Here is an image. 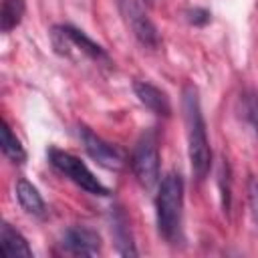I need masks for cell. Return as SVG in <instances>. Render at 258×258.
<instances>
[{"mask_svg": "<svg viewBox=\"0 0 258 258\" xmlns=\"http://www.w3.org/2000/svg\"><path fill=\"white\" fill-rule=\"evenodd\" d=\"M244 111H246V117L248 121L252 123V127L256 129L258 133V97L256 95H250L246 97V105H244Z\"/></svg>", "mask_w": 258, "mask_h": 258, "instance_id": "16", "label": "cell"}, {"mask_svg": "<svg viewBox=\"0 0 258 258\" xmlns=\"http://www.w3.org/2000/svg\"><path fill=\"white\" fill-rule=\"evenodd\" d=\"M79 135H81L83 147L89 153V157L95 159L101 167H105V169H121L125 165V151L119 145L101 139L99 135H95L87 127H81Z\"/></svg>", "mask_w": 258, "mask_h": 258, "instance_id": "7", "label": "cell"}, {"mask_svg": "<svg viewBox=\"0 0 258 258\" xmlns=\"http://www.w3.org/2000/svg\"><path fill=\"white\" fill-rule=\"evenodd\" d=\"M16 198L26 214H32V216L44 214V200L28 179H24V177L16 179Z\"/></svg>", "mask_w": 258, "mask_h": 258, "instance_id": "11", "label": "cell"}, {"mask_svg": "<svg viewBox=\"0 0 258 258\" xmlns=\"http://www.w3.org/2000/svg\"><path fill=\"white\" fill-rule=\"evenodd\" d=\"M183 119L187 131V155L191 163V171L198 179H204L212 165V149L208 141V129L198 97V89L187 85L183 89Z\"/></svg>", "mask_w": 258, "mask_h": 258, "instance_id": "1", "label": "cell"}, {"mask_svg": "<svg viewBox=\"0 0 258 258\" xmlns=\"http://www.w3.org/2000/svg\"><path fill=\"white\" fill-rule=\"evenodd\" d=\"M185 14H187V20H189L194 26H206V24L210 22V16H212L206 8H189Z\"/></svg>", "mask_w": 258, "mask_h": 258, "instance_id": "17", "label": "cell"}, {"mask_svg": "<svg viewBox=\"0 0 258 258\" xmlns=\"http://www.w3.org/2000/svg\"><path fill=\"white\" fill-rule=\"evenodd\" d=\"M2 153L16 165L26 161V151L20 143V139L12 133V127L8 125V121H2Z\"/></svg>", "mask_w": 258, "mask_h": 258, "instance_id": "13", "label": "cell"}, {"mask_svg": "<svg viewBox=\"0 0 258 258\" xmlns=\"http://www.w3.org/2000/svg\"><path fill=\"white\" fill-rule=\"evenodd\" d=\"M181 210H183V179L179 173H167L157 189L155 220L157 232L169 244H177L181 238Z\"/></svg>", "mask_w": 258, "mask_h": 258, "instance_id": "2", "label": "cell"}, {"mask_svg": "<svg viewBox=\"0 0 258 258\" xmlns=\"http://www.w3.org/2000/svg\"><path fill=\"white\" fill-rule=\"evenodd\" d=\"M26 2L24 0H2V12H0V26L2 32H10L16 28L24 16Z\"/></svg>", "mask_w": 258, "mask_h": 258, "instance_id": "14", "label": "cell"}, {"mask_svg": "<svg viewBox=\"0 0 258 258\" xmlns=\"http://www.w3.org/2000/svg\"><path fill=\"white\" fill-rule=\"evenodd\" d=\"M48 161L56 171H60L64 177H69L81 189H85L93 196H109L111 194L109 187L103 185L97 179V175L77 155H73L69 151H62V149H56V147H50L48 149Z\"/></svg>", "mask_w": 258, "mask_h": 258, "instance_id": "3", "label": "cell"}, {"mask_svg": "<svg viewBox=\"0 0 258 258\" xmlns=\"http://www.w3.org/2000/svg\"><path fill=\"white\" fill-rule=\"evenodd\" d=\"M145 2H147V4H151V2H153V0H145Z\"/></svg>", "mask_w": 258, "mask_h": 258, "instance_id": "18", "label": "cell"}, {"mask_svg": "<svg viewBox=\"0 0 258 258\" xmlns=\"http://www.w3.org/2000/svg\"><path fill=\"white\" fill-rule=\"evenodd\" d=\"M0 248L6 256H32V248L28 246L26 238L6 222L0 228Z\"/></svg>", "mask_w": 258, "mask_h": 258, "instance_id": "10", "label": "cell"}, {"mask_svg": "<svg viewBox=\"0 0 258 258\" xmlns=\"http://www.w3.org/2000/svg\"><path fill=\"white\" fill-rule=\"evenodd\" d=\"M111 230H113V238H115V246H117L119 254L121 256H137V250H135V244H133V238L129 232L127 216L121 210H115Z\"/></svg>", "mask_w": 258, "mask_h": 258, "instance_id": "12", "label": "cell"}, {"mask_svg": "<svg viewBox=\"0 0 258 258\" xmlns=\"http://www.w3.org/2000/svg\"><path fill=\"white\" fill-rule=\"evenodd\" d=\"M52 36H54V46H56L58 50L71 44V46L79 48L83 54H87L91 60H95V62H107V64L111 62L107 50H105L101 44H97V42H95L93 38H89L83 30H79V28H75V26H71V24L54 26Z\"/></svg>", "mask_w": 258, "mask_h": 258, "instance_id": "6", "label": "cell"}, {"mask_svg": "<svg viewBox=\"0 0 258 258\" xmlns=\"http://www.w3.org/2000/svg\"><path fill=\"white\" fill-rule=\"evenodd\" d=\"M133 91H135L137 99H139L147 109H151L153 113L163 115V117H167V115L171 113L169 97H167L161 89H157L155 85H151V83H147V81H135V83H133Z\"/></svg>", "mask_w": 258, "mask_h": 258, "instance_id": "9", "label": "cell"}, {"mask_svg": "<svg viewBox=\"0 0 258 258\" xmlns=\"http://www.w3.org/2000/svg\"><path fill=\"white\" fill-rule=\"evenodd\" d=\"M248 206H250L252 220L258 224V177L248 179Z\"/></svg>", "mask_w": 258, "mask_h": 258, "instance_id": "15", "label": "cell"}, {"mask_svg": "<svg viewBox=\"0 0 258 258\" xmlns=\"http://www.w3.org/2000/svg\"><path fill=\"white\" fill-rule=\"evenodd\" d=\"M60 246L73 256H95L101 252V236L87 226H71L64 230Z\"/></svg>", "mask_w": 258, "mask_h": 258, "instance_id": "8", "label": "cell"}, {"mask_svg": "<svg viewBox=\"0 0 258 258\" xmlns=\"http://www.w3.org/2000/svg\"><path fill=\"white\" fill-rule=\"evenodd\" d=\"M131 169L145 189H151L159 181V149L157 139L151 131L143 133L137 141L131 155Z\"/></svg>", "mask_w": 258, "mask_h": 258, "instance_id": "4", "label": "cell"}, {"mask_svg": "<svg viewBox=\"0 0 258 258\" xmlns=\"http://www.w3.org/2000/svg\"><path fill=\"white\" fill-rule=\"evenodd\" d=\"M119 12L139 44H143L145 48H151V50L159 48L161 38H159L157 26L153 24V20L145 14V10L135 0H119Z\"/></svg>", "mask_w": 258, "mask_h": 258, "instance_id": "5", "label": "cell"}]
</instances>
